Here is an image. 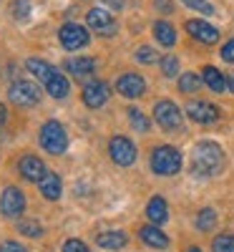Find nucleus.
<instances>
[{
	"mask_svg": "<svg viewBox=\"0 0 234 252\" xmlns=\"http://www.w3.org/2000/svg\"><path fill=\"white\" fill-rule=\"evenodd\" d=\"M126 242H129V237L121 229H109V232H101L96 237V245L101 250H121V247H126Z\"/></svg>",
	"mask_w": 234,
	"mask_h": 252,
	"instance_id": "a211bd4d",
	"label": "nucleus"
},
{
	"mask_svg": "<svg viewBox=\"0 0 234 252\" xmlns=\"http://www.w3.org/2000/svg\"><path fill=\"white\" fill-rule=\"evenodd\" d=\"M186 33L194 40H199V43H206V46L219 40V31L214 26H209L206 20H186Z\"/></svg>",
	"mask_w": 234,
	"mask_h": 252,
	"instance_id": "ddd939ff",
	"label": "nucleus"
},
{
	"mask_svg": "<svg viewBox=\"0 0 234 252\" xmlns=\"http://www.w3.org/2000/svg\"><path fill=\"white\" fill-rule=\"evenodd\" d=\"M159 63H161V73H164L166 78L179 76V58H176V56H164Z\"/></svg>",
	"mask_w": 234,
	"mask_h": 252,
	"instance_id": "bb28decb",
	"label": "nucleus"
},
{
	"mask_svg": "<svg viewBox=\"0 0 234 252\" xmlns=\"http://www.w3.org/2000/svg\"><path fill=\"white\" fill-rule=\"evenodd\" d=\"M191 169L197 177H217L224 169V152L214 141H199L191 154Z\"/></svg>",
	"mask_w": 234,
	"mask_h": 252,
	"instance_id": "f257e3e1",
	"label": "nucleus"
},
{
	"mask_svg": "<svg viewBox=\"0 0 234 252\" xmlns=\"http://www.w3.org/2000/svg\"><path fill=\"white\" fill-rule=\"evenodd\" d=\"M202 83H204L202 76H197V73H184V76L179 78V91H181V94H197V91L202 89Z\"/></svg>",
	"mask_w": 234,
	"mask_h": 252,
	"instance_id": "b1692460",
	"label": "nucleus"
},
{
	"mask_svg": "<svg viewBox=\"0 0 234 252\" xmlns=\"http://www.w3.org/2000/svg\"><path fill=\"white\" fill-rule=\"evenodd\" d=\"M222 61L234 63V38H232V40H227V43L222 46Z\"/></svg>",
	"mask_w": 234,
	"mask_h": 252,
	"instance_id": "72a5a7b5",
	"label": "nucleus"
},
{
	"mask_svg": "<svg viewBox=\"0 0 234 252\" xmlns=\"http://www.w3.org/2000/svg\"><path fill=\"white\" fill-rule=\"evenodd\" d=\"M8 96H10V101L15 103V106H35V103L40 101V89L30 81H15L10 86V91H8Z\"/></svg>",
	"mask_w": 234,
	"mask_h": 252,
	"instance_id": "0eeeda50",
	"label": "nucleus"
},
{
	"mask_svg": "<svg viewBox=\"0 0 234 252\" xmlns=\"http://www.w3.org/2000/svg\"><path fill=\"white\" fill-rule=\"evenodd\" d=\"M0 212L5 217H20L26 212V194L18 187H5L3 197H0Z\"/></svg>",
	"mask_w": 234,
	"mask_h": 252,
	"instance_id": "6e6552de",
	"label": "nucleus"
},
{
	"mask_svg": "<svg viewBox=\"0 0 234 252\" xmlns=\"http://www.w3.org/2000/svg\"><path fill=\"white\" fill-rule=\"evenodd\" d=\"M154 38L159 40L164 48H172L176 43V31H174L172 23H166V20H156V23H154Z\"/></svg>",
	"mask_w": 234,
	"mask_h": 252,
	"instance_id": "aec40b11",
	"label": "nucleus"
},
{
	"mask_svg": "<svg viewBox=\"0 0 234 252\" xmlns=\"http://www.w3.org/2000/svg\"><path fill=\"white\" fill-rule=\"evenodd\" d=\"M40 146H43L48 154H63L68 149V134H66V129H63L58 121L43 124V129H40Z\"/></svg>",
	"mask_w": 234,
	"mask_h": 252,
	"instance_id": "7ed1b4c3",
	"label": "nucleus"
},
{
	"mask_svg": "<svg viewBox=\"0 0 234 252\" xmlns=\"http://www.w3.org/2000/svg\"><path fill=\"white\" fill-rule=\"evenodd\" d=\"M58 38H60V46L66 48V51H78L83 46H88V40H91L88 31L83 28V26H78V23H66V26L60 28Z\"/></svg>",
	"mask_w": 234,
	"mask_h": 252,
	"instance_id": "423d86ee",
	"label": "nucleus"
},
{
	"mask_svg": "<svg viewBox=\"0 0 234 252\" xmlns=\"http://www.w3.org/2000/svg\"><path fill=\"white\" fill-rule=\"evenodd\" d=\"M136 61H139V63H144V66H151V63H156V61H159V56H156V51H154V48L141 46V48L136 51Z\"/></svg>",
	"mask_w": 234,
	"mask_h": 252,
	"instance_id": "c756f323",
	"label": "nucleus"
},
{
	"mask_svg": "<svg viewBox=\"0 0 234 252\" xmlns=\"http://www.w3.org/2000/svg\"><path fill=\"white\" fill-rule=\"evenodd\" d=\"M109 3H114L116 8H121V5H123V0H109Z\"/></svg>",
	"mask_w": 234,
	"mask_h": 252,
	"instance_id": "58836bf2",
	"label": "nucleus"
},
{
	"mask_svg": "<svg viewBox=\"0 0 234 252\" xmlns=\"http://www.w3.org/2000/svg\"><path fill=\"white\" fill-rule=\"evenodd\" d=\"M181 3L191 10H197V13H204V15H214V8H211L206 0H181Z\"/></svg>",
	"mask_w": 234,
	"mask_h": 252,
	"instance_id": "7c9ffc66",
	"label": "nucleus"
},
{
	"mask_svg": "<svg viewBox=\"0 0 234 252\" xmlns=\"http://www.w3.org/2000/svg\"><path fill=\"white\" fill-rule=\"evenodd\" d=\"M227 89L234 94V73H232V76H229V81H227Z\"/></svg>",
	"mask_w": 234,
	"mask_h": 252,
	"instance_id": "4c0bfd02",
	"label": "nucleus"
},
{
	"mask_svg": "<svg viewBox=\"0 0 234 252\" xmlns=\"http://www.w3.org/2000/svg\"><path fill=\"white\" fill-rule=\"evenodd\" d=\"M186 252H202V250H199V247H189Z\"/></svg>",
	"mask_w": 234,
	"mask_h": 252,
	"instance_id": "ea45409f",
	"label": "nucleus"
},
{
	"mask_svg": "<svg viewBox=\"0 0 234 252\" xmlns=\"http://www.w3.org/2000/svg\"><path fill=\"white\" fill-rule=\"evenodd\" d=\"M116 91H118L123 98H139V96H144V91H146V81H144L139 73H123V76H118V81H116Z\"/></svg>",
	"mask_w": 234,
	"mask_h": 252,
	"instance_id": "f8f14e48",
	"label": "nucleus"
},
{
	"mask_svg": "<svg viewBox=\"0 0 234 252\" xmlns=\"http://www.w3.org/2000/svg\"><path fill=\"white\" fill-rule=\"evenodd\" d=\"M156 8H159V10H166V13H169V10H172V3H169V0H156Z\"/></svg>",
	"mask_w": 234,
	"mask_h": 252,
	"instance_id": "c9c22d12",
	"label": "nucleus"
},
{
	"mask_svg": "<svg viewBox=\"0 0 234 252\" xmlns=\"http://www.w3.org/2000/svg\"><path fill=\"white\" fill-rule=\"evenodd\" d=\"M93 68H96V61H93L91 56H76V58H68V61H66V71H68L71 76H78V78L91 76Z\"/></svg>",
	"mask_w": 234,
	"mask_h": 252,
	"instance_id": "f3484780",
	"label": "nucleus"
},
{
	"mask_svg": "<svg viewBox=\"0 0 234 252\" xmlns=\"http://www.w3.org/2000/svg\"><path fill=\"white\" fill-rule=\"evenodd\" d=\"M146 217H148V222H151V224H164L169 220V204H166V199L161 194H154L151 199H148Z\"/></svg>",
	"mask_w": 234,
	"mask_h": 252,
	"instance_id": "2eb2a0df",
	"label": "nucleus"
},
{
	"mask_svg": "<svg viewBox=\"0 0 234 252\" xmlns=\"http://www.w3.org/2000/svg\"><path fill=\"white\" fill-rule=\"evenodd\" d=\"M5 116H8V111H5V106H3V103H0V126L5 124Z\"/></svg>",
	"mask_w": 234,
	"mask_h": 252,
	"instance_id": "e433bc0d",
	"label": "nucleus"
},
{
	"mask_svg": "<svg viewBox=\"0 0 234 252\" xmlns=\"http://www.w3.org/2000/svg\"><path fill=\"white\" fill-rule=\"evenodd\" d=\"M151 169L159 177H174L181 172V154L174 146H156L151 152Z\"/></svg>",
	"mask_w": 234,
	"mask_h": 252,
	"instance_id": "f03ea898",
	"label": "nucleus"
},
{
	"mask_svg": "<svg viewBox=\"0 0 234 252\" xmlns=\"http://www.w3.org/2000/svg\"><path fill=\"white\" fill-rule=\"evenodd\" d=\"M186 116L197 124H214V121H219V109L209 101H189Z\"/></svg>",
	"mask_w": 234,
	"mask_h": 252,
	"instance_id": "9d476101",
	"label": "nucleus"
},
{
	"mask_svg": "<svg viewBox=\"0 0 234 252\" xmlns=\"http://www.w3.org/2000/svg\"><path fill=\"white\" fill-rule=\"evenodd\" d=\"M202 78H204L206 86H209L211 91H217V94H222V91L227 89V78H224L222 71L214 68V66H204V68H202Z\"/></svg>",
	"mask_w": 234,
	"mask_h": 252,
	"instance_id": "412c9836",
	"label": "nucleus"
},
{
	"mask_svg": "<svg viewBox=\"0 0 234 252\" xmlns=\"http://www.w3.org/2000/svg\"><path fill=\"white\" fill-rule=\"evenodd\" d=\"M109 157L118 166H131L136 161V146H134L131 139H126V136H114L109 141Z\"/></svg>",
	"mask_w": 234,
	"mask_h": 252,
	"instance_id": "20e7f679",
	"label": "nucleus"
},
{
	"mask_svg": "<svg viewBox=\"0 0 234 252\" xmlns=\"http://www.w3.org/2000/svg\"><path fill=\"white\" fill-rule=\"evenodd\" d=\"M211 252H234V235H219L211 242Z\"/></svg>",
	"mask_w": 234,
	"mask_h": 252,
	"instance_id": "c85d7f7f",
	"label": "nucleus"
},
{
	"mask_svg": "<svg viewBox=\"0 0 234 252\" xmlns=\"http://www.w3.org/2000/svg\"><path fill=\"white\" fill-rule=\"evenodd\" d=\"M83 103H86L88 109H101L106 101H109L111 96V89H109V83H103V81H91L86 83V89H83Z\"/></svg>",
	"mask_w": 234,
	"mask_h": 252,
	"instance_id": "9b49d317",
	"label": "nucleus"
},
{
	"mask_svg": "<svg viewBox=\"0 0 234 252\" xmlns=\"http://www.w3.org/2000/svg\"><path fill=\"white\" fill-rule=\"evenodd\" d=\"M38 189H40V194H43L46 199H58L60 197V189H63V184H60V177L56 174V172H46V177L38 182Z\"/></svg>",
	"mask_w": 234,
	"mask_h": 252,
	"instance_id": "6ab92c4d",
	"label": "nucleus"
},
{
	"mask_svg": "<svg viewBox=\"0 0 234 252\" xmlns=\"http://www.w3.org/2000/svg\"><path fill=\"white\" fill-rule=\"evenodd\" d=\"M18 229H20V235H23V237H30V240H38L40 235H43V227H40L35 220H20Z\"/></svg>",
	"mask_w": 234,
	"mask_h": 252,
	"instance_id": "a878e982",
	"label": "nucleus"
},
{
	"mask_svg": "<svg viewBox=\"0 0 234 252\" xmlns=\"http://www.w3.org/2000/svg\"><path fill=\"white\" fill-rule=\"evenodd\" d=\"M63 252H88V247L83 245L81 240H66V245H63Z\"/></svg>",
	"mask_w": 234,
	"mask_h": 252,
	"instance_id": "473e14b6",
	"label": "nucleus"
},
{
	"mask_svg": "<svg viewBox=\"0 0 234 252\" xmlns=\"http://www.w3.org/2000/svg\"><path fill=\"white\" fill-rule=\"evenodd\" d=\"M28 10H30L28 0H15L13 3V15L15 18H28Z\"/></svg>",
	"mask_w": 234,
	"mask_h": 252,
	"instance_id": "2f4dec72",
	"label": "nucleus"
},
{
	"mask_svg": "<svg viewBox=\"0 0 234 252\" xmlns=\"http://www.w3.org/2000/svg\"><path fill=\"white\" fill-rule=\"evenodd\" d=\"M86 20H88V28L93 33H98V35H114L116 33L114 15L109 10H103V8H91L88 15H86Z\"/></svg>",
	"mask_w": 234,
	"mask_h": 252,
	"instance_id": "1a4fd4ad",
	"label": "nucleus"
},
{
	"mask_svg": "<svg viewBox=\"0 0 234 252\" xmlns=\"http://www.w3.org/2000/svg\"><path fill=\"white\" fill-rule=\"evenodd\" d=\"M154 119H156V124L161 126V129H166V131H174V129H179L181 126V111H179V106L174 101H159L156 106H154Z\"/></svg>",
	"mask_w": 234,
	"mask_h": 252,
	"instance_id": "39448f33",
	"label": "nucleus"
},
{
	"mask_svg": "<svg viewBox=\"0 0 234 252\" xmlns=\"http://www.w3.org/2000/svg\"><path fill=\"white\" fill-rule=\"evenodd\" d=\"M18 169H20V177H23L26 182H40L46 177V164L33 154H26L23 159H20Z\"/></svg>",
	"mask_w": 234,
	"mask_h": 252,
	"instance_id": "4468645a",
	"label": "nucleus"
},
{
	"mask_svg": "<svg viewBox=\"0 0 234 252\" xmlns=\"http://www.w3.org/2000/svg\"><path fill=\"white\" fill-rule=\"evenodd\" d=\"M129 119H131V126H134L136 131H141V134H146L148 126H151V121H148L139 109H129Z\"/></svg>",
	"mask_w": 234,
	"mask_h": 252,
	"instance_id": "cd10ccee",
	"label": "nucleus"
},
{
	"mask_svg": "<svg viewBox=\"0 0 234 252\" xmlns=\"http://www.w3.org/2000/svg\"><path fill=\"white\" fill-rule=\"evenodd\" d=\"M46 91H48L53 98H66L68 91H71V83H68L66 76H60V73L56 71V73L51 76V81L46 83Z\"/></svg>",
	"mask_w": 234,
	"mask_h": 252,
	"instance_id": "4be33fe9",
	"label": "nucleus"
},
{
	"mask_svg": "<svg viewBox=\"0 0 234 252\" xmlns=\"http://www.w3.org/2000/svg\"><path fill=\"white\" fill-rule=\"evenodd\" d=\"M0 252H26V250L20 247L18 242H3L0 245Z\"/></svg>",
	"mask_w": 234,
	"mask_h": 252,
	"instance_id": "f704fd0d",
	"label": "nucleus"
},
{
	"mask_svg": "<svg viewBox=\"0 0 234 252\" xmlns=\"http://www.w3.org/2000/svg\"><path fill=\"white\" fill-rule=\"evenodd\" d=\"M139 237H141L144 245L154 247V250H164V247H169V237L159 229V224H146V227H141V229H139Z\"/></svg>",
	"mask_w": 234,
	"mask_h": 252,
	"instance_id": "dca6fc26",
	"label": "nucleus"
},
{
	"mask_svg": "<svg viewBox=\"0 0 234 252\" xmlns=\"http://www.w3.org/2000/svg\"><path fill=\"white\" fill-rule=\"evenodd\" d=\"M26 68H28L35 78H40L43 83H48V81H51V76L56 73V68L51 66V63L40 61V58H28V61H26Z\"/></svg>",
	"mask_w": 234,
	"mask_h": 252,
	"instance_id": "5701e85b",
	"label": "nucleus"
},
{
	"mask_svg": "<svg viewBox=\"0 0 234 252\" xmlns=\"http://www.w3.org/2000/svg\"><path fill=\"white\" fill-rule=\"evenodd\" d=\"M217 224V212L214 209H202V212L197 215V229H202V232H209V229H214Z\"/></svg>",
	"mask_w": 234,
	"mask_h": 252,
	"instance_id": "393cba45",
	"label": "nucleus"
}]
</instances>
